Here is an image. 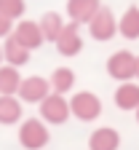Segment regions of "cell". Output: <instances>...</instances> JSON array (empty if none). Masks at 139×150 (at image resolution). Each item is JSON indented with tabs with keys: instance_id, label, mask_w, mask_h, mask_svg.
<instances>
[{
	"instance_id": "cell-1",
	"label": "cell",
	"mask_w": 139,
	"mask_h": 150,
	"mask_svg": "<svg viewBox=\"0 0 139 150\" xmlns=\"http://www.w3.org/2000/svg\"><path fill=\"white\" fill-rule=\"evenodd\" d=\"M51 139V131L48 123L43 118H27L19 126V145L24 150H43Z\"/></svg>"
},
{
	"instance_id": "cell-2",
	"label": "cell",
	"mask_w": 139,
	"mask_h": 150,
	"mask_svg": "<svg viewBox=\"0 0 139 150\" xmlns=\"http://www.w3.org/2000/svg\"><path fill=\"white\" fill-rule=\"evenodd\" d=\"M70 110L78 121L83 123H91L102 115V99L96 97L94 91H75L70 97Z\"/></svg>"
},
{
	"instance_id": "cell-3",
	"label": "cell",
	"mask_w": 139,
	"mask_h": 150,
	"mask_svg": "<svg viewBox=\"0 0 139 150\" xmlns=\"http://www.w3.org/2000/svg\"><path fill=\"white\" fill-rule=\"evenodd\" d=\"M107 75L118 83H126V81H134L136 78V54H131L128 48H121L110 54L107 59Z\"/></svg>"
},
{
	"instance_id": "cell-4",
	"label": "cell",
	"mask_w": 139,
	"mask_h": 150,
	"mask_svg": "<svg viewBox=\"0 0 139 150\" xmlns=\"http://www.w3.org/2000/svg\"><path fill=\"white\" fill-rule=\"evenodd\" d=\"M72 115L70 110V99L64 94H48V97L40 102V118L51 126H62L67 123V118Z\"/></svg>"
},
{
	"instance_id": "cell-5",
	"label": "cell",
	"mask_w": 139,
	"mask_h": 150,
	"mask_svg": "<svg viewBox=\"0 0 139 150\" xmlns=\"http://www.w3.org/2000/svg\"><path fill=\"white\" fill-rule=\"evenodd\" d=\"M86 27H88V35L94 38V40H99V43H107V40H112V38L118 35V19H115L112 8L102 6V8H99V13L91 19V22H88Z\"/></svg>"
},
{
	"instance_id": "cell-6",
	"label": "cell",
	"mask_w": 139,
	"mask_h": 150,
	"mask_svg": "<svg viewBox=\"0 0 139 150\" xmlns=\"http://www.w3.org/2000/svg\"><path fill=\"white\" fill-rule=\"evenodd\" d=\"M48 94H54V88H51V81L43 78V75H30L19 86V99L27 105H40Z\"/></svg>"
},
{
	"instance_id": "cell-7",
	"label": "cell",
	"mask_w": 139,
	"mask_h": 150,
	"mask_svg": "<svg viewBox=\"0 0 139 150\" xmlns=\"http://www.w3.org/2000/svg\"><path fill=\"white\" fill-rule=\"evenodd\" d=\"M56 51L62 54V56H78L83 51V38H80V24H75V22H67L62 35H59V40L54 43Z\"/></svg>"
},
{
	"instance_id": "cell-8",
	"label": "cell",
	"mask_w": 139,
	"mask_h": 150,
	"mask_svg": "<svg viewBox=\"0 0 139 150\" xmlns=\"http://www.w3.org/2000/svg\"><path fill=\"white\" fill-rule=\"evenodd\" d=\"M13 38H16V40L22 43L24 48H30V51L40 48V46L46 43L40 24H37V22H32V19H22V22L13 27Z\"/></svg>"
},
{
	"instance_id": "cell-9",
	"label": "cell",
	"mask_w": 139,
	"mask_h": 150,
	"mask_svg": "<svg viewBox=\"0 0 139 150\" xmlns=\"http://www.w3.org/2000/svg\"><path fill=\"white\" fill-rule=\"evenodd\" d=\"M99 8H102L99 0H67V16L75 24H88L99 13Z\"/></svg>"
},
{
	"instance_id": "cell-10",
	"label": "cell",
	"mask_w": 139,
	"mask_h": 150,
	"mask_svg": "<svg viewBox=\"0 0 139 150\" xmlns=\"http://www.w3.org/2000/svg\"><path fill=\"white\" fill-rule=\"evenodd\" d=\"M121 147V134L112 126H99L88 137V150H118Z\"/></svg>"
},
{
	"instance_id": "cell-11",
	"label": "cell",
	"mask_w": 139,
	"mask_h": 150,
	"mask_svg": "<svg viewBox=\"0 0 139 150\" xmlns=\"http://www.w3.org/2000/svg\"><path fill=\"white\" fill-rule=\"evenodd\" d=\"M112 102L118 110H136L139 107V83H134V81L121 83L112 94Z\"/></svg>"
},
{
	"instance_id": "cell-12",
	"label": "cell",
	"mask_w": 139,
	"mask_h": 150,
	"mask_svg": "<svg viewBox=\"0 0 139 150\" xmlns=\"http://www.w3.org/2000/svg\"><path fill=\"white\" fill-rule=\"evenodd\" d=\"M3 56H6V62L11 67H24L30 62V48H24L13 35H8L3 40Z\"/></svg>"
},
{
	"instance_id": "cell-13",
	"label": "cell",
	"mask_w": 139,
	"mask_h": 150,
	"mask_svg": "<svg viewBox=\"0 0 139 150\" xmlns=\"http://www.w3.org/2000/svg\"><path fill=\"white\" fill-rule=\"evenodd\" d=\"M22 99L19 97H6V94H0V123L3 126H13L22 121Z\"/></svg>"
},
{
	"instance_id": "cell-14",
	"label": "cell",
	"mask_w": 139,
	"mask_h": 150,
	"mask_svg": "<svg viewBox=\"0 0 139 150\" xmlns=\"http://www.w3.org/2000/svg\"><path fill=\"white\" fill-rule=\"evenodd\" d=\"M118 32L126 40H139V6H128L118 19Z\"/></svg>"
},
{
	"instance_id": "cell-15",
	"label": "cell",
	"mask_w": 139,
	"mask_h": 150,
	"mask_svg": "<svg viewBox=\"0 0 139 150\" xmlns=\"http://www.w3.org/2000/svg\"><path fill=\"white\" fill-rule=\"evenodd\" d=\"M40 30H43V38L48 43H56L59 40V35H62V30H64V19H62V13H56V11H46L43 16H40Z\"/></svg>"
},
{
	"instance_id": "cell-16",
	"label": "cell",
	"mask_w": 139,
	"mask_h": 150,
	"mask_svg": "<svg viewBox=\"0 0 139 150\" xmlns=\"http://www.w3.org/2000/svg\"><path fill=\"white\" fill-rule=\"evenodd\" d=\"M22 75H19V67H0V94L6 97H16L19 94V86H22Z\"/></svg>"
},
{
	"instance_id": "cell-17",
	"label": "cell",
	"mask_w": 139,
	"mask_h": 150,
	"mask_svg": "<svg viewBox=\"0 0 139 150\" xmlns=\"http://www.w3.org/2000/svg\"><path fill=\"white\" fill-rule=\"evenodd\" d=\"M51 88H54V94H70L72 88H75V72L70 70V67H56L54 72H51Z\"/></svg>"
},
{
	"instance_id": "cell-18",
	"label": "cell",
	"mask_w": 139,
	"mask_h": 150,
	"mask_svg": "<svg viewBox=\"0 0 139 150\" xmlns=\"http://www.w3.org/2000/svg\"><path fill=\"white\" fill-rule=\"evenodd\" d=\"M24 11H27L24 0H0V13H6L11 22H22Z\"/></svg>"
},
{
	"instance_id": "cell-19",
	"label": "cell",
	"mask_w": 139,
	"mask_h": 150,
	"mask_svg": "<svg viewBox=\"0 0 139 150\" xmlns=\"http://www.w3.org/2000/svg\"><path fill=\"white\" fill-rule=\"evenodd\" d=\"M13 22H11V19L6 16V13H0V40H6V38L8 35H13Z\"/></svg>"
},
{
	"instance_id": "cell-20",
	"label": "cell",
	"mask_w": 139,
	"mask_h": 150,
	"mask_svg": "<svg viewBox=\"0 0 139 150\" xmlns=\"http://www.w3.org/2000/svg\"><path fill=\"white\" fill-rule=\"evenodd\" d=\"M6 62V56H3V43H0V64Z\"/></svg>"
},
{
	"instance_id": "cell-21",
	"label": "cell",
	"mask_w": 139,
	"mask_h": 150,
	"mask_svg": "<svg viewBox=\"0 0 139 150\" xmlns=\"http://www.w3.org/2000/svg\"><path fill=\"white\" fill-rule=\"evenodd\" d=\"M136 81H139V56H136Z\"/></svg>"
},
{
	"instance_id": "cell-22",
	"label": "cell",
	"mask_w": 139,
	"mask_h": 150,
	"mask_svg": "<svg viewBox=\"0 0 139 150\" xmlns=\"http://www.w3.org/2000/svg\"><path fill=\"white\" fill-rule=\"evenodd\" d=\"M134 112H136V123H139V107H136V110H134Z\"/></svg>"
}]
</instances>
